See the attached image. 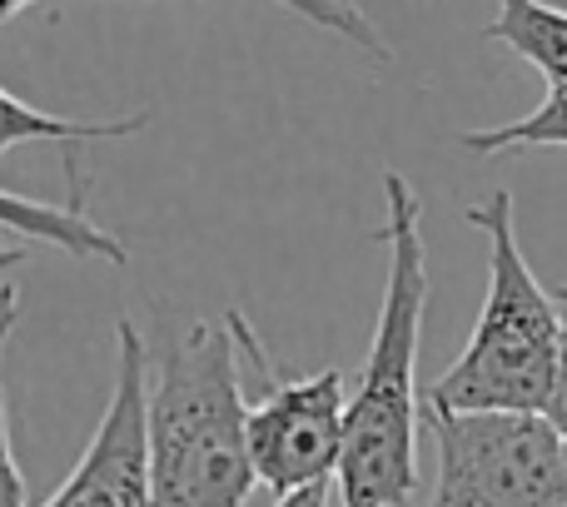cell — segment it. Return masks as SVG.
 <instances>
[{"label":"cell","mask_w":567,"mask_h":507,"mask_svg":"<svg viewBox=\"0 0 567 507\" xmlns=\"http://www.w3.org/2000/svg\"><path fill=\"white\" fill-rule=\"evenodd\" d=\"M235 329L239 353L249 359L259 379V403H249V463L255 478L265 483L275 498L309 483H329L339 468V448H343V408H349V383L339 369L323 373H289L275 369L269 349L259 343L255 323L239 309L225 313Z\"/></svg>","instance_id":"5b68a950"},{"label":"cell","mask_w":567,"mask_h":507,"mask_svg":"<svg viewBox=\"0 0 567 507\" xmlns=\"http://www.w3.org/2000/svg\"><path fill=\"white\" fill-rule=\"evenodd\" d=\"M20 319V289H0V507H30L25 478H20L16 448H10V403H6V343Z\"/></svg>","instance_id":"7c38bea8"},{"label":"cell","mask_w":567,"mask_h":507,"mask_svg":"<svg viewBox=\"0 0 567 507\" xmlns=\"http://www.w3.org/2000/svg\"><path fill=\"white\" fill-rule=\"evenodd\" d=\"M20 259H25V245H16V239H0V273L16 269Z\"/></svg>","instance_id":"9a60e30c"},{"label":"cell","mask_w":567,"mask_h":507,"mask_svg":"<svg viewBox=\"0 0 567 507\" xmlns=\"http://www.w3.org/2000/svg\"><path fill=\"white\" fill-rule=\"evenodd\" d=\"M25 6H35V0H0V20H10L16 10H25Z\"/></svg>","instance_id":"2e32d148"},{"label":"cell","mask_w":567,"mask_h":507,"mask_svg":"<svg viewBox=\"0 0 567 507\" xmlns=\"http://www.w3.org/2000/svg\"><path fill=\"white\" fill-rule=\"evenodd\" d=\"M483 35L503 40L543 80H567V10L548 0H498V15Z\"/></svg>","instance_id":"ba28073f"},{"label":"cell","mask_w":567,"mask_h":507,"mask_svg":"<svg viewBox=\"0 0 567 507\" xmlns=\"http://www.w3.org/2000/svg\"><path fill=\"white\" fill-rule=\"evenodd\" d=\"M383 299L373 319L369 359L343 408L339 503L343 507H403L419 488V343L429 313V245L423 205L399 169H383Z\"/></svg>","instance_id":"6da1fadb"},{"label":"cell","mask_w":567,"mask_h":507,"mask_svg":"<svg viewBox=\"0 0 567 507\" xmlns=\"http://www.w3.org/2000/svg\"><path fill=\"white\" fill-rule=\"evenodd\" d=\"M115 389L75 473L40 507H155L150 473V353L135 323H115Z\"/></svg>","instance_id":"8992f818"},{"label":"cell","mask_w":567,"mask_h":507,"mask_svg":"<svg viewBox=\"0 0 567 507\" xmlns=\"http://www.w3.org/2000/svg\"><path fill=\"white\" fill-rule=\"evenodd\" d=\"M0 229H10L20 239H35V245H50V249L70 254V259H100V263H115V269L130 259L125 239L100 229L80 199H70V205H40V199L0 189Z\"/></svg>","instance_id":"52a82bcc"},{"label":"cell","mask_w":567,"mask_h":507,"mask_svg":"<svg viewBox=\"0 0 567 507\" xmlns=\"http://www.w3.org/2000/svg\"><path fill=\"white\" fill-rule=\"evenodd\" d=\"M553 299H563V303H567V283H563V289H558V293H553Z\"/></svg>","instance_id":"e0dca14e"},{"label":"cell","mask_w":567,"mask_h":507,"mask_svg":"<svg viewBox=\"0 0 567 507\" xmlns=\"http://www.w3.org/2000/svg\"><path fill=\"white\" fill-rule=\"evenodd\" d=\"M150 125V110H135V115L120 120H65L50 115V110L25 105L20 95L0 90V155L20 145H40V139H55V145H90V139H130Z\"/></svg>","instance_id":"9c48e42d"},{"label":"cell","mask_w":567,"mask_h":507,"mask_svg":"<svg viewBox=\"0 0 567 507\" xmlns=\"http://www.w3.org/2000/svg\"><path fill=\"white\" fill-rule=\"evenodd\" d=\"M458 145L483 159L513 155V149H538V145L567 149V80H548V95H543V105L533 115L498 125V130H463Z\"/></svg>","instance_id":"30bf717a"},{"label":"cell","mask_w":567,"mask_h":507,"mask_svg":"<svg viewBox=\"0 0 567 507\" xmlns=\"http://www.w3.org/2000/svg\"><path fill=\"white\" fill-rule=\"evenodd\" d=\"M548 423L567 438V329H563V359H558V379H553V399H548Z\"/></svg>","instance_id":"4fadbf2b"},{"label":"cell","mask_w":567,"mask_h":507,"mask_svg":"<svg viewBox=\"0 0 567 507\" xmlns=\"http://www.w3.org/2000/svg\"><path fill=\"white\" fill-rule=\"evenodd\" d=\"M563 507H567V503H563Z\"/></svg>","instance_id":"ac0fdd59"},{"label":"cell","mask_w":567,"mask_h":507,"mask_svg":"<svg viewBox=\"0 0 567 507\" xmlns=\"http://www.w3.org/2000/svg\"><path fill=\"white\" fill-rule=\"evenodd\" d=\"M275 507H329V483H309V488L284 493Z\"/></svg>","instance_id":"5bb4252c"},{"label":"cell","mask_w":567,"mask_h":507,"mask_svg":"<svg viewBox=\"0 0 567 507\" xmlns=\"http://www.w3.org/2000/svg\"><path fill=\"white\" fill-rule=\"evenodd\" d=\"M275 6H284L289 15H299V20H309V25L329 30V35L349 40L353 50H363V55L379 60V65H389V60H393L389 40L379 35V25H373V20L363 15L353 0H275Z\"/></svg>","instance_id":"8fae6325"},{"label":"cell","mask_w":567,"mask_h":507,"mask_svg":"<svg viewBox=\"0 0 567 507\" xmlns=\"http://www.w3.org/2000/svg\"><path fill=\"white\" fill-rule=\"evenodd\" d=\"M439 448L429 507H563L567 438L548 413H453L423 403Z\"/></svg>","instance_id":"277c9868"},{"label":"cell","mask_w":567,"mask_h":507,"mask_svg":"<svg viewBox=\"0 0 567 507\" xmlns=\"http://www.w3.org/2000/svg\"><path fill=\"white\" fill-rule=\"evenodd\" d=\"M155 507H245L259 488L249 463V403L239 343L225 323H189L150 373Z\"/></svg>","instance_id":"7a4b0ae2"},{"label":"cell","mask_w":567,"mask_h":507,"mask_svg":"<svg viewBox=\"0 0 567 507\" xmlns=\"http://www.w3.org/2000/svg\"><path fill=\"white\" fill-rule=\"evenodd\" d=\"M468 225L488 239V293L463 353L429 383L423 403L453 413H543L563 359V319L523 259L513 195L493 189L468 205Z\"/></svg>","instance_id":"3957f363"}]
</instances>
